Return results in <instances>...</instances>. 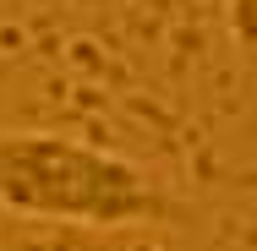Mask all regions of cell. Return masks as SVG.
Instances as JSON below:
<instances>
[{
  "instance_id": "1",
  "label": "cell",
  "mask_w": 257,
  "mask_h": 251,
  "mask_svg": "<svg viewBox=\"0 0 257 251\" xmlns=\"http://www.w3.org/2000/svg\"><path fill=\"white\" fill-rule=\"evenodd\" d=\"M0 207L17 218H55V224H88V229L186 218V207L143 164L60 131L0 137Z\"/></svg>"
},
{
  "instance_id": "2",
  "label": "cell",
  "mask_w": 257,
  "mask_h": 251,
  "mask_svg": "<svg viewBox=\"0 0 257 251\" xmlns=\"http://www.w3.org/2000/svg\"><path fill=\"white\" fill-rule=\"evenodd\" d=\"M230 39L241 55H252V0H230Z\"/></svg>"
}]
</instances>
